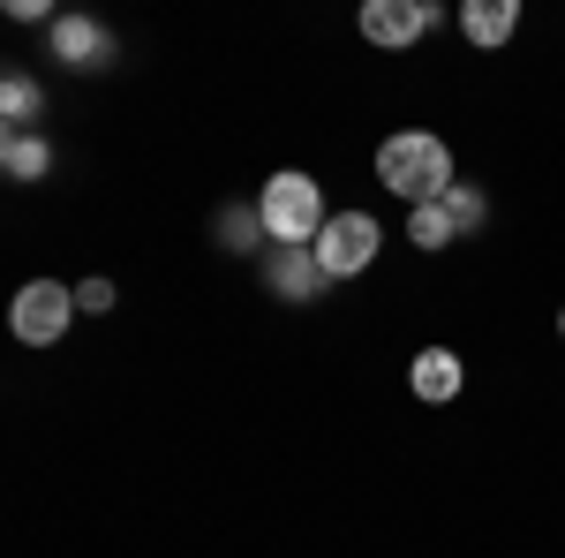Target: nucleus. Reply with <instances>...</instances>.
I'll use <instances>...</instances> for the list:
<instances>
[{
    "label": "nucleus",
    "mask_w": 565,
    "mask_h": 558,
    "mask_svg": "<svg viewBox=\"0 0 565 558\" xmlns=\"http://www.w3.org/2000/svg\"><path fill=\"white\" fill-rule=\"evenodd\" d=\"M377 181H385L392 197H407V204H437V197L452 189V151H445V136H430V129L385 136V144H377Z\"/></svg>",
    "instance_id": "1"
},
{
    "label": "nucleus",
    "mask_w": 565,
    "mask_h": 558,
    "mask_svg": "<svg viewBox=\"0 0 565 558\" xmlns=\"http://www.w3.org/2000/svg\"><path fill=\"white\" fill-rule=\"evenodd\" d=\"M257 212H264V234H271V242H317L324 219H332L309 173H271L264 197H257Z\"/></svg>",
    "instance_id": "2"
},
{
    "label": "nucleus",
    "mask_w": 565,
    "mask_h": 558,
    "mask_svg": "<svg viewBox=\"0 0 565 558\" xmlns=\"http://www.w3.org/2000/svg\"><path fill=\"white\" fill-rule=\"evenodd\" d=\"M377 219L370 212H340V219H324V234L309 242L317 250V272L324 280H354V272H370V257H377Z\"/></svg>",
    "instance_id": "3"
},
{
    "label": "nucleus",
    "mask_w": 565,
    "mask_h": 558,
    "mask_svg": "<svg viewBox=\"0 0 565 558\" xmlns=\"http://www.w3.org/2000/svg\"><path fill=\"white\" fill-rule=\"evenodd\" d=\"M68 317H76V295L53 287V280H31V287L15 295V309H8L15 340H31V347H53L61 333H68Z\"/></svg>",
    "instance_id": "4"
},
{
    "label": "nucleus",
    "mask_w": 565,
    "mask_h": 558,
    "mask_svg": "<svg viewBox=\"0 0 565 558\" xmlns=\"http://www.w3.org/2000/svg\"><path fill=\"white\" fill-rule=\"evenodd\" d=\"M430 23H437V8H423V0H370L362 8V39L370 45H415Z\"/></svg>",
    "instance_id": "5"
},
{
    "label": "nucleus",
    "mask_w": 565,
    "mask_h": 558,
    "mask_svg": "<svg viewBox=\"0 0 565 558\" xmlns=\"http://www.w3.org/2000/svg\"><path fill=\"white\" fill-rule=\"evenodd\" d=\"M264 280H271V295H287V302H309L317 287H324V272H317V250H309V242H279V250L264 257Z\"/></svg>",
    "instance_id": "6"
},
{
    "label": "nucleus",
    "mask_w": 565,
    "mask_h": 558,
    "mask_svg": "<svg viewBox=\"0 0 565 558\" xmlns=\"http://www.w3.org/2000/svg\"><path fill=\"white\" fill-rule=\"evenodd\" d=\"M53 61H68V69H98V61H114V39H106L90 15H61V23H53Z\"/></svg>",
    "instance_id": "7"
},
{
    "label": "nucleus",
    "mask_w": 565,
    "mask_h": 558,
    "mask_svg": "<svg viewBox=\"0 0 565 558\" xmlns=\"http://www.w3.org/2000/svg\"><path fill=\"white\" fill-rule=\"evenodd\" d=\"M460 378H468V370H460V355H452V347H423V355H415V370H407L415 400H430V408H445V400L460 392Z\"/></svg>",
    "instance_id": "8"
},
{
    "label": "nucleus",
    "mask_w": 565,
    "mask_h": 558,
    "mask_svg": "<svg viewBox=\"0 0 565 558\" xmlns=\"http://www.w3.org/2000/svg\"><path fill=\"white\" fill-rule=\"evenodd\" d=\"M513 23H521L513 0H468V8H460V31H468L476 45H505V39H513Z\"/></svg>",
    "instance_id": "9"
},
{
    "label": "nucleus",
    "mask_w": 565,
    "mask_h": 558,
    "mask_svg": "<svg viewBox=\"0 0 565 558\" xmlns=\"http://www.w3.org/2000/svg\"><path fill=\"white\" fill-rule=\"evenodd\" d=\"M0 167H8V181H39V173L53 167V144H45L39 129L8 136V144H0Z\"/></svg>",
    "instance_id": "10"
},
{
    "label": "nucleus",
    "mask_w": 565,
    "mask_h": 558,
    "mask_svg": "<svg viewBox=\"0 0 565 558\" xmlns=\"http://www.w3.org/2000/svg\"><path fill=\"white\" fill-rule=\"evenodd\" d=\"M0 114H8V136H23V129H31V122H39V114H45V91L31 84L23 69H15V76L0 84Z\"/></svg>",
    "instance_id": "11"
},
{
    "label": "nucleus",
    "mask_w": 565,
    "mask_h": 558,
    "mask_svg": "<svg viewBox=\"0 0 565 558\" xmlns=\"http://www.w3.org/2000/svg\"><path fill=\"white\" fill-rule=\"evenodd\" d=\"M407 234H415V250H452V242H460V219L445 212V197H437V204H415Z\"/></svg>",
    "instance_id": "12"
},
{
    "label": "nucleus",
    "mask_w": 565,
    "mask_h": 558,
    "mask_svg": "<svg viewBox=\"0 0 565 558\" xmlns=\"http://www.w3.org/2000/svg\"><path fill=\"white\" fill-rule=\"evenodd\" d=\"M218 242H226V250H257V242H271V234H264V212L257 204H226V212H218Z\"/></svg>",
    "instance_id": "13"
},
{
    "label": "nucleus",
    "mask_w": 565,
    "mask_h": 558,
    "mask_svg": "<svg viewBox=\"0 0 565 558\" xmlns=\"http://www.w3.org/2000/svg\"><path fill=\"white\" fill-rule=\"evenodd\" d=\"M445 212L460 219V234H468V227L490 219V204H482V189H460V181H452V189H445Z\"/></svg>",
    "instance_id": "14"
},
{
    "label": "nucleus",
    "mask_w": 565,
    "mask_h": 558,
    "mask_svg": "<svg viewBox=\"0 0 565 558\" xmlns=\"http://www.w3.org/2000/svg\"><path fill=\"white\" fill-rule=\"evenodd\" d=\"M76 309H90V317H106V309H114V287H106V280H90V287H76Z\"/></svg>",
    "instance_id": "15"
},
{
    "label": "nucleus",
    "mask_w": 565,
    "mask_h": 558,
    "mask_svg": "<svg viewBox=\"0 0 565 558\" xmlns=\"http://www.w3.org/2000/svg\"><path fill=\"white\" fill-rule=\"evenodd\" d=\"M558 333H565V317H558Z\"/></svg>",
    "instance_id": "16"
}]
</instances>
